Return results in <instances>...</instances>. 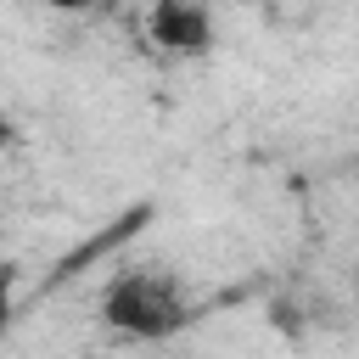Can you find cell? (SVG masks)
Returning a JSON list of instances; mask_svg holds the SVG:
<instances>
[{
    "label": "cell",
    "instance_id": "277c9868",
    "mask_svg": "<svg viewBox=\"0 0 359 359\" xmlns=\"http://www.w3.org/2000/svg\"><path fill=\"white\" fill-rule=\"evenodd\" d=\"M11 314H17V269L0 264V331L11 325Z\"/></svg>",
    "mask_w": 359,
    "mask_h": 359
},
{
    "label": "cell",
    "instance_id": "7a4b0ae2",
    "mask_svg": "<svg viewBox=\"0 0 359 359\" xmlns=\"http://www.w3.org/2000/svg\"><path fill=\"white\" fill-rule=\"evenodd\" d=\"M151 39L168 56H208L213 50V17L202 0H157L151 6Z\"/></svg>",
    "mask_w": 359,
    "mask_h": 359
},
{
    "label": "cell",
    "instance_id": "8992f818",
    "mask_svg": "<svg viewBox=\"0 0 359 359\" xmlns=\"http://www.w3.org/2000/svg\"><path fill=\"white\" fill-rule=\"evenodd\" d=\"M11 140V118H6V107H0V146Z\"/></svg>",
    "mask_w": 359,
    "mask_h": 359
},
{
    "label": "cell",
    "instance_id": "52a82bcc",
    "mask_svg": "<svg viewBox=\"0 0 359 359\" xmlns=\"http://www.w3.org/2000/svg\"><path fill=\"white\" fill-rule=\"evenodd\" d=\"M353 286H359V269H353Z\"/></svg>",
    "mask_w": 359,
    "mask_h": 359
},
{
    "label": "cell",
    "instance_id": "6da1fadb",
    "mask_svg": "<svg viewBox=\"0 0 359 359\" xmlns=\"http://www.w3.org/2000/svg\"><path fill=\"white\" fill-rule=\"evenodd\" d=\"M101 320L123 337L157 342L168 331L185 325V297L163 269H123L107 292H101Z\"/></svg>",
    "mask_w": 359,
    "mask_h": 359
},
{
    "label": "cell",
    "instance_id": "5b68a950",
    "mask_svg": "<svg viewBox=\"0 0 359 359\" xmlns=\"http://www.w3.org/2000/svg\"><path fill=\"white\" fill-rule=\"evenodd\" d=\"M50 11H101V6H112V0H45Z\"/></svg>",
    "mask_w": 359,
    "mask_h": 359
},
{
    "label": "cell",
    "instance_id": "3957f363",
    "mask_svg": "<svg viewBox=\"0 0 359 359\" xmlns=\"http://www.w3.org/2000/svg\"><path fill=\"white\" fill-rule=\"evenodd\" d=\"M146 219H151V202H140V208H129V213H118V219H112V224H107L101 236H90V241H79V247H73V252H67V258L56 264V275H50V286H62V280H67V275H79L84 264H95V258H107V252H118V247H123L129 236H140V230H146Z\"/></svg>",
    "mask_w": 359,
    "mask_h": 359
}]
</instances>
